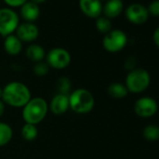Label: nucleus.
Here are the masks:
<instances>
[{"mask_svg": "<svg viewBox=\"0 0 159 159\" xmlns=\"http://www.w3.org/2000/svg\"><path fill=\"white\" fill-rule=\"evenodd\" d=\"M29 88L21 82H11L3 88L2 101L13 108H24L31 99Z\"/></svg>", "mask_w": 159, "mask_h": 159, "instance_id": "1", "label": "nucleus"}, {"mask_svg": "<svg viewBox=\"0 0 159 159\" xmlns=\"http://www.w3.org/2000/svg\"><path fill=\"white\" fill-rule=\"evenodd\" d=\"M69 108L78 114L90 112L95 107V98L93 94L84 88H78L72 91L69 96Z\"/></svg>", "mask_w": 159, "mask_h": 159, "instance_id": "2", "label": "nucleus"}, {"mask_svg": "<svg viewBox=\"0 0 159 159\" xmlns=\"http://www.w3.org/2000/svg\"><path fill=\"white\" fill-rule=\"evenodd\" d=\"M49 111L47 101L42 98H31L23 108V118L26 124L37 125L46 117Z\"/></svg>", "mask_w": 159, "mask_h": 159, "instance_id": "3", "label": "nucleus"}, {"mask_svg": "<svg viewBox=\"0 0 159 159\" xmlns=\"http://www.w3.org/2000/svg\"><path fill=\"white\" fill-rule=\"evenodd\" d=\"M151 84L150 73L141 67H136L130 70L125 78V87L128 93L140 94L144 92Z\"/></svg>", "mask_w": 159, "mask_h": 159, "instance_id": "4", "label": "nucleus"}, {"mask_svg": "<svg viewBox=\"0 0 159 159\" xmlns=\"http://www.w3.org/2000/svg\"><path fill=\"white\" fill-rule=\"evenodd\" d=\"M20 25L18 13L11 8H0V35L7 37L15 33Z\"/></svg>", "mask_w": 159, "mask_h": 159, "instance_id": "5", "label": "nucleus"}, {"mask_svg": "<svg viewBox=\"0 0 159 159\" xmlns=\"http://www.w3.org/2000/svg\"><path fill=\"white\" fill-rule=\"evenodd\" d=\"M127 44L126 34L120 29H111L107 33L102 40L103 48L109 52H118Z\"/></svg>", "mask_w": 159, "mask_h": 159, "instance_id": "6", "label": "nucleus"}, {"mask_svg": "<svg viewBox=\"0 0 159 159\" xmlns=\"http://www.w3.org/2000/svg\"><path fill=\"white\" fill-rule=\"evenodd\" d=\"M45 57L48 66L54 69H64L68 66L71 62V55L69 52L61 47L51 49L46 53Z\"/></svg>", "mask_w": 159, "mask_h": 159, "instance_id": "7", "label": "nucleus"}, {"mask_svg": "<svg viewBox=\"0 0 159 159\" xmlns=\"http://www.w3.org/2000/svg\"><path fill=\"white\" fill-rule=\"evenodd\" d=\"M158 104L156 100L151 97H142L136 100L134 104L135 113L141 118H149L156 114Z\"/></svg>", "mask_w": 159, "mask_h": 159, "instance_id": "8", "label": "nucleus"}, {"mask_svg": "<svg viewBox=\"0 0 159 159\" xmlns=\"http://www.w3.org/2000/svg\"><path fill=\"white\" fill-rule=\"evenodd\" d=\"M125 14L129 23L137 25L145 24L150 16L147 8L140 3H132L127 6Z\"/></svg>", "mask_w": 159, "mask_h": 159, "instance_id": "9", "label": "nucleus"}, {"mask_svg": "<svg viewBox=\"0 0 159 159\" xmlns=\"http://www.w3.org/2000/svg\"><path fill=\"white\" fill-rule=\"evenodd\" d=\"M15 35L22 42H33L39 36V29L35 23L25 22L20 24L15 31Z\"/></svg>", "mask_w": 159, "mask_h": 159, "instance_id": "10", "label": "nucleus"}, {"mask_svg": "<svg viewBox=\"0 0 159 159\" xmlns=\"http://www.w3.org/2000/svg\"><path fill=\"white\" fill-rule=\"evenodd\" d=\"M81 11L87 17L97 19L101 16L103 5L100 0H79Z\"/></svg>", "mask_w": 159, "mask_h": 159, "instance_id": "11", "label": "nucleus"}, {"mask_svg": "<svg viewBox=\"0 0 159 159\" xmlns=\"http://www.w3.org/2000/svg\"><path fill=\"white\" fill-rule=\"evenodd\" d=\"M69 109L68 96L63 94H56L49 104V110L55 115H62Z\"/></svg>", "mask_w": 159, "mask_h": 159, "instance_id": "12", "label": "nucleus"}, {"mask_svg": "<svg viewBox=\"0 0 159 159\" xmlns=\"http://www.w3.org/2000/svg\"><path fill=\"white\" fill-rule=\"evenodd\" d=\"M20 15L25 22L35 23L40 15L39 6L27 0L23 6L20 7Z\"/></svg>", "mask_w": 159, "mask_h": 159, "instance_id": "13", "label": "nucleus"}, {"mask_svg": "<svg viewBox=\"0 0 159 159\" xmlns=\"http://www.w3.org/2000/svg\"><path fill=\"white\" fill-rule=\"evenodd\" d=\"M124 11V2L122 0H107L103 5L102 13L108 19L118 17Z\"/></svg>", "mask_w": 159, "mask_h": 159, "instance_id": "14", "label": "nucleus"}, {"mask_svg": "<svg viewBox=\"0 0 159 159\" xmlns=\"http://www.w3.org/2000/svg\"><path fill=\"white\" fill-rule=\"evenodd\" d=\"M4 49L10 55H18L23 50V42L15 34L7 36L4 39Z\"/></svg>", "mask_w": 159, "mask_h": 159, "instance_id": "15", "label": "nucleus"}, {"mask_svg": "<svg viewBox=\"0 0 159 159\" xmlns=\"http://www.w3.org/2000/svg\"><path fill=\"white\" fill-rule=\"evenodd\" d=\"M25 55L30 61L34 63H39V62L43 61V59L46 56V52H45L44 48L41 45L32 43L26 48Z\"/></svg>", "mask_w": 159, "mask_h": 159, "instance_id": "16", "label": "nucleus"}, {"mask_svg": "<svg viewBox=\"0 0 159 159\" xmlns=\"http://www.w3.org/2000/svg\"><path fill=\"white\" fill-rule=\"evenodd\" d=\"M108 94L110 97L115 99H122L125 98L128 94V91L125 84L121 83H113L108 87Z\"/></svg>", "mask_w": 159, "mask_h": 159, "instance_id": "17", "label": "nucleus"}, {"mask_svg": "<svg viewBox=\"0 0 159 159\" xmlns=\"http://www.w3.org/2000/svg\"><path fill=\"white\" fill-rule=\"evenodd\" d=\"M13 131L10 125L0 122V147L7 145L12 139Z\"/></svg>", "mask_w": 159, "mask_h": 159, "instance_id": "18", "label": "nucleus"}, {"mask_svg": "<svg viewBox=\"0 0 159 159\" xmlns=\"http://www.w3.org/2000/svg\"><path fill=\"white\" fill-rule=\"evenodd\" d=\"M38 134H39V131L35 125L25 123L21 129L22 137L27 141H32V140L36 139L38 137Z\"/></svg>", "mask_w": 159, "mask_h": 159, "instance_id": "19", "label": "nucleus"}, {"mask_svg": "<svg viewBox=\"0 0 159 159\" xmlns=\"http://www.w3.org/2000/svg\"><path fill=\"white\" fill-rule=\"evenodd\" d=\"M143 138L149 141H155L159 139V126L155 125H149L143 128Z\"/></svg>", "mask_w": 159, "mask_h": 159, "instance_id": "20", "label": "nucleus"}, {"mask_svg": "<svg viewBox=\"0 0 159 159\" xmlns=\"http://www.w3.org/2000/svg\"><path fill=\"white\" fill-rule=\"evenodd\" d=\"M96 28L98 31H99L100 33H103V34H107L109 33L112 28V25H111V22L110 19H108L107 17L105 16H100L98 18L96 19Z\"/></svg>", "mask_w": 159, "mask_h": 159, "instance_id": "21", "label": "nucleus"}, {"mask_svg": "<svg viewBox=\"0 0 159 159\" xmlns=\"http://www.w3.org/2000/svg\"><path fill=\"white\" fill-rule=\"evenodd\" d=\"M56 88H57L58 94L69 96V94L71 93V82H70V80L66 77L59 78L57 83H56Z\"/></svg>", "mask_w": 159, "mask_h": 159, "instance_id": "22", "label": "nucleus"}, {"mask_svg": "<svg viewBox=\"0 0 159 159\" xmlns=\"http://www.w3.org/2000/svg\"><path fill=\"white\" fill-rule=\"evenodd\" d=\"M49 70H50V66H48V64L42 61L39 63H35V66L33 67V71L35 75L38 77H43L47 75Z\"/></svg>", "mask_w": 159, "mask_h": 159, "instance_id": "23", "label": "nucleus"}, {"mask_svg": "<svg viewBox=\"0 0 159 159\" xmlns=\"http://www.w3.org/2000/svg\"><path fill=\"white\" fill-rule=\"evenodd\" d=\"M147 11L149 12V15L159 17V0H152L148 5Z\"/></svg>", "mask_w": 159, "mask_h": 159, "instance_id": "24", "label": "nucleus"}, {"mask_svg": "<svg viewBox=\"0 0 159 159\" xmlns=\"http://www.w3.org/2000/svg\"><path fill=\"white\" fill-rule=\"evenodd\" d=\"M2 1L8 6V8L13 9V8H20L27 0H2Z\"/></svg>", "mask_w": 159, "mask_h": 159, "instance_id": "25", "label": "nucleus"}, {"mask_svg": "<svg viewBox=\"0 0 159 159\" xmlns=\"http://www.w3.org/2000/svg\"><path fill=\"white\" fill-rule=\"evenodd\" d=\"M125 66L129 71L132 70V69H134V68H136V59L134 57H132V56L128 57L125 60Z\"/></svg>", "mask_w": 159, "mask_h": 159, "instance_id": "26", "label": "nucleus"}, {"mask_svg": "<svg viewBox=\"0 0 159 159\" xmlns=\"http://www.w3.org/2000/svg\"><path fill=\"white\" fill-rule=\"evenodd\" d=\"M152 40H153V43L159 48V26L152 33Z\"/></svg>", "mask_w": 159, "mask_h": 159, "instance_id": "27", "label": "nucleus"}, {"mask_svg": "<svg viewBox=\"0 0 159 159\" xmlns=\"http://www.w3.org/2000/svg\"><path fill=\"white\" fill-rule=\"evenodd\" d=\"M4 112H5V103L2 100H0V117H2Z\"/></svg>", "mask_w": 159, "mask_h": 159, "instance_id": "28", "label": "nucleus"}, {"mask_svg": "<svg viewBox=\"0 0 159 159\" xmlns=\"http://www.w3.org/2000/svg\"><path fill=\"white\" fill-rule=\"evenodd\" d=\"M28 1H31L33 3H36V4H41V3H44L45 1H47V0H28Z\"/></svg>", "mask_w": 159, "mask_h": 159, "instance_id": "29", "label": "nucleus"}, {"mask_svg": "<svg viewBox=\"0 0 159 159\" xmlns=\"http://www.w3.org/2000/svg\"><path fill=\"white\" fill-rule=\"evenodd\" d=\"M2 95H3V88L0 87V100H2Z\"/></svg>", "mask_w": 159, "mask_h": 159, "instance_id": "30", "label": "nucleus"}, {"mask_svg": "<svg viewBox=\"0 0 159 159\" xmlns=\"http://www.w3.org/2000/svg\"><path fill=\"white\" fill-rule=\"evenodd\" d=\"M100 1H107V0H100Z\"/></svg>", "mask_w": 159, "mask_h": 159, "instance_id": "31", "label": "nucleus"}, {"mask_svg": "<svg viewBox=\"0 0 159 159\" xmlns=\"http://www.w3.org/2000/svg\"><path fill=\"white\" fill-rule=\"evenodd\" d=\"M2 2V0H0V3H1Z\"/></svg>", "mask_w": 159, "mask_h": 159, "instance_id": "32", "label": "nucleus"}]
</instances>
